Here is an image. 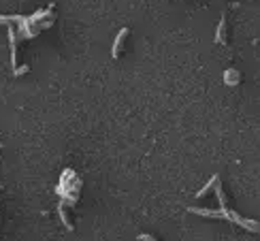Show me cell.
I'll return each mask as SVG.
<instances>
[{
	"instance_id": "obj_1",
	"label": "cell",
	"mask_w": 260,
	"mask_h": 241,
	"mask_svg": "<svg viewBox=\"0 0 260 241\" xmlns=\"http://www.w3.org/2000/svg\"><path fill=\"white\" fill-rule=\"evenodd\" d=\"M128 36V28H122L120 30V34L115 36V41H113V49H111V55H113V58H117V55H120V49H122V43H124V39H126Z\"/></svg>"
},
{
	"instance_id": "obj_7",
	"label": "cell",
	"mask_w": 260,
	"mask_h": 241,
	"mask_svg": "<svg viewBox=\"0 0 260 241\" xmlns=\"http://www.w3.org/2000/svg\"><path fill=\"white\" fill-rule=\"evenodd\" d=\"M215 182H218V177H215V175H213L211 179H209V184H207V186H205V188H203V190H199V192H196V196H203V194H205V192H207V190H209V188H211V186H213V184H215Z\"/></svg>"
},
{
	"instance_id": "obj_6",
	"label": "cell",
	"mask_w": 260,
	"mask_h": 241,
	"mask_svg": "<svg viewBox=\"0 0 260 241\" xmlns=\"http://www.w3.org/2000/svg\"><path fill=\"white\" fill-rule=\"evenodd\" d=\"M47 15H52V11H36V13L30 17V22H36V20H43V17H47Z\"/></svg>"
},
{
	"instance_id": "obj_2",
	"label": "cell",
	"mask_w": 260,
	"mask_h": 241,
	"mask_svg": "<svg viewBox=\"0 0 260 241\" xmlns=\"http://www.w3.org/2000/svg\"><path fill=\"white\" fill-rule=\"evenodd\" d=\"M215 43H226V15H222V20L218 24V32H215Z\"/></svg>"
},
{
	"instance_id": "obj_5",
	"label": "cell",
	"mask_w": 260,
	"mask_h": 241,
	"mask_svg": "<svg viewBox=\"0 0 260 241\" xmlns=\"http://www.w3.org/2000/svg\"><path fill=\"white\" fill-rule=\"evenodd\" d=\"M58 212H60V220L64 222V226H66V228H73V224L69 222V218H66V214H64V207L60 205V207H58Z\"/></svg>"
},
{
	"instance_id": "obj_3",
	"label": "cell",
	"mask_w": 260,
	"mask_h": 241,
	"mask_svg": "<svg viewBox=\"0 0 260 241\" xmlns=\"http://www.w3.org/2000/svg\"><path fill=\"white\" fill-rule=\"evenodd\" d=\"M9 41H11V62L13 66L17 64V39H15V30L9 28Z\"/></svg>"
},
{
	"instance_id": "obj_4",
	"label": "cell",
	"mask_w": 260,
	"mask_h": 241,
	"mask_svg": "<svg viewBox=\"0 0 260 241\" xmlns=\"http://www.w3.org/2000/svg\"><path fill=\"white\" fill-rule=\"evenodd\" d=\"M224 79H226L228 85H237V83H239V73H237V71H226Z\"/></svg>"
},
{
	"instance_id": "obj_8",
	"label": "cell",
	"mask_w": 260,
	"mask_h": 241,
	"mask_svg": "<svg viewBox=\"0 0 260 241\" xmlns=\"http://www.w3.org/2000/svg\"><path fill=\"white\" fill-rule=\"evenodd\" d=\"M24 73H28V66H22V69H15V75L20 77V75H24Z\"/></svg>"
}]
</instances>
